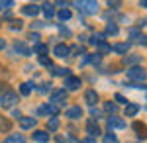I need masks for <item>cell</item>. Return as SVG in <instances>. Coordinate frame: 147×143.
Masks as SVG:
<instances>
[{
  "label": "cell",
  "instance_id": "44dd1931",
  "mask_svg": "<svg viewBox=\"0 0 147 143\" xmlns=\"http://www.w3.org/2000/svg\"><path fill=\"white\" fill-rule=\"evenodd\" d=\"M47 130H49V132L59 130V118H51V120L47 121Z\"/></svg>",
  "mask_w": 147,
  "mask_h": 143
},
{
  "label": "cell",
  "instance_id": "30bf717a",
  "mask_svg": "<svg viewBox=\"0 0 147 143\" xmlns=\"http://www.w3.org/2000/svg\"><path fill=\"white\" fill-rule=\"evenodd\" d=\"M35 123H37L35 118H24V116L20 118V127H22V130H32Z\"/></svg>",
  "mask_w": 147,
  "mask_h": 143
},
{
  "label": "cell",
  "instance_id": "8992f818",
  "mask_svg": "<svg viewBox=\"0 0 147 143\" xmlns=\"http://www.w3.org/2000/svg\"><path fill=\"white\" fill-rule=\"evenodd\" d=\"M65 118H69V120H79V118H82V110H80V106H73V108H69V110L65 112Z\"/></svg>",
  "mask_w": 147,
  "mask_h": 143
},
{
  "label": "cell",
  "instance_id": "bcb514c9",
  "mask_svg": "<svg viewBox=\"0 0 147 143\" xmlns=\"http://www.w3.org/2000/svg\"><path fill=\"white\" fill-rule=\"evenodd\" d=\"M139 26H141V28H143V26H147V18H145V20H141V22H139Z\"/></svg>",
  "mask_w": 147,
  "mask_h": 143
},
{
  "label": "cell",
  "instance_id": "2e32d148",
  "mask_svg": "<svg viewBox=\"0 0 147 143\" xmlns=\"http://www.w3.org/2000/svg\"><path fill=\"white\" fill-rule=\"evenodd\" d=\"M34 141H37V143H47V141H49V133H47V132H35L34 133Z\"/></svg>",
  "mask_w": 147,
  "mask_h": 143
},
{
  "label": "cell",
  "instance_id": "ffe728a7",
  "mask_svg": "<svg viewBox=\"0 0 147 143\" xmlns=\"http://www.w3.org/2000/svg\"><path fill=\"white\" fill-rule=\"evenodd\" d=\"M112 49L116 53H127V49H129V43H118V45H112Z\"/></svg>",
  "mask_w": 147,
  "mask_h": 143
},
{
  "label": "cell",
  "instance_id": "f1b7e54d",
  "mask_svg": "<svg viewBox=\"0 0 147 143\" xmlns=\"http://www.w3.org/2000/svg\"><path fill=\"white\" fill-rule=\"evenodd\" d=\"M69 18H71V10H69V8H63V10L59 12V20L65 22V20H69Z\"/></svg>",
  "mask_w": 147,
  "mask_h": 143
},
{
  "label": "cell",
  "instance_id": "74e56055",
  "mask_svg": "<svg viewBox=\"0 0 147 143\" xmlns=\"http://www.w3.org/2000/svg\"><path fill=\"white\" fill-rule=\"evenodd\" d=\"M39 63H41V65H45V67H53V65H51V61H49V59H47L45 55H41V57H39Z\"/></svg>",
  "mask_w": 147,
  "mask_h": 143
},
{
  "label": "cell",
  "instance_id": "603a6c76",
  "mask_svg": "<svg viewBox=\"0 0 147 143\" xmlns=\"http://www.w3.org/2000/svg\"><path fill=\"white\" fill-rule=\"evenodd\" d=\"M141 61V57L139 55H129V57H125L124 59V63H127V65H136V63H139Z\"/></svg>",
  "mask_w": 147,
  "mask_h": 143
},
{
  "label": "cell",
  "instance_id": "f6af8a7d",
  "mask_svg": "<svg viewBox=\"0 0 147 143\" xmlns=\"http://www.w3.org/2000/svg\"><path fill=\"white\" fill-rule=\"evenodd\" d=\"M139 6H141V8H147V0H141V2H139Z\"/></svg>",
  "mask_w": 147,
  "mask_h": 143
},
{
  "label": "cell",
  "instance_id": "7402d4cb",
  "mask_svg": "<svg viewBox=\"0 0 147 143\" xmlns=\"http://www.w3.org/2000/svg\"><path fill=\"white\" fill-rule=\"evenodd\" d=\"M98 47V55H102V53H108V51H112V47L106 43V41H100V43L96 45Z\"/></svg>",
  "mask_w": 147,
  "mask_h": 143
},
{
  "label": "cell",
  "instance_id": "5bb4252c",
  "mask_svg": "<svg viewBox=\"0 0 147 143\" xmlns=\"http://www.w3.org/2000/svg\"><path fill=\"white\" fill-rule=\"evenodd\" d=\"M2 143H26V139H24L22 133H12L10 137H6Z\"/></svg>",
  "mask_w": 147,
  "mask_h": 143
},
{
  "label": "cell",
  "instance_id": "484cf974",
  "mask_svg": "<svg viewBox=\"0 0 147 143\" xmlns=\"http://www.w3.org/2000/svg\"><path fill=\"white\" fill-rule=\"evenodd\" d=\"M106 33H108V35H116V33H118V26L110 22L108 26H106Z\"/></svg>",
  "mask_w": 147,
  "mask_h": 143
},
{
  "label": "cell",
  "instance_id": "4dcf8cb0",
  "mask_svg": "<svg viewBox=\"0 0 147 143\" xmlns=\"http://www.w3.org/2000/svg\"><path fill=\"white\" fill-rule=\"evenodd\" d=\"M129 37H131L134 41H139V39H141V35H139V30H137V28H131V30H129Z\"/></svg>",
  "mask_w": 147,
  "mask_h": 143
},
{
  "label": "cell",
  "instance_id": "7a4b0ae2",
  "mask_svg": "<svg viewBox=\"0 0 147 143\" xmlns=\"http://www.w3.org/2000/svg\"><path fill=\"white\" fill-rule=\"evenodd\" d=\"M67 102V90L65 88H57L51 92V98H49V104H53V106H61V104H65Z\"/></svg>",
  "mask_w": 147,
  "mask_h": 143
},
{
  "label": "cell",
  "instance_id": "f35d334b",
  "mask_svg": "<svg viewBox=\"0 0 147 143\" xmlns=\"http://www.w3.org/2000/svg\"><path fill=\"white\" fill-rule=\"evenodd\" d=\"M10 28H12V30H20V28H22V22H20V20H14Z\"/></svg>",
  "mask_w": 147,
  "mask_h": 143
},
{
  "label": "cell",
  "instance_id": "ac0fdd59",
  "mask_svg": "<svg viewBox=\"0 0 147 143\" xmlns=\"http://www.w3.org/2000/svg\"><path fill=\"white\" fill-rule=\"evenodd\" d=\"M12 130V121L6 120L4 116H0V132H10Z\"/></svg>",
  "mask_w": 147,
  "mask_h": 143
},
{
  "label": "cell",
  "instance_id": "3957f363",
  "mask_svg": "<svg viewBox=\"0 0 147 143\" xmlns=\"http://www.w3.org/2000/svg\"><path fill=\"white\" fill-rule=\"evenodd\" d=\"M16 102H18V94L12 92V90H6V92L0 96V106H2V108H12Z\"/></svg>",
  "mask_w": 147,
  "mask_h": 143
},
{
  "label": "cell",
  "instance_id": "4316f807",
  "mask_svg": "<svg viewBox=\"0 0 147 143\" xmlns=\"http://www.w3.org/2000/svg\"><path fill=\"white\" fill-rule=\"evenodd\" d=\"M84 63H100V55L96 53V55H88V57H84Z\"/></svg>",
  "mask_w": 147,
  "mask_h": 143
},
{
  "label": "cell",
  "instance_id": "60d3db41",
  "mask_svg": "<svg viewBox=\"0 0 147 143\" xmlns=\"http://www.w3.org/2000/svg\"><path fill=\"white\" fill-rule=\"evenodd\" d=\"M32 39H34L35 45H39V33H32Z\"/></svg>",
  "mask_w": 147,
  "mask_h": 143
},
{
  "label": "cell",
  "instance_id": "d4e9b609",
  "mask_svg": "<svg viewBox=\"0 0 147 143\" xmlns=\"http://www.w3.org/2000/svg\"><path fill=\"white\" fill-rule=\"evenodd\" d=\"M12 6H14V2H12V0H0V12L10 10Z\"/></svg>",
  "mask_w": 147,
  "mask_h": 143
},
{
  "label": "cell",
  "instance_id": "1f68e13d",
  "mask_svg": "<svg viewBox=\"0 0 147 143\" xmlns=\"http://www.w3.org/2000/svg\"><path fill=\"white\" fill-rule=\"evenodd\" d=\"M69 51L71 53H77V55H82L84 53V47L82 45H73V47H69Z\"/></svg>",
  "mask_w": 147,
  "mask_h": 143
},
{
  "label": "cell",
  "instance_id": "8fae6325",
  "mask_svg": "<svg viewBox=\"0 0 147 143\" xmlns=\"http://www.w3.org/2000/svg\"><path fill=\"white\" fill-rule=\"evenodd\" d=\"M22 12L26 16H37V14H39V6H37V4H26L22 8Z\"/></svg>",
  "mask_w": 147,
  "mask_h": 143
},
{
  "label": "cell",
  "instance_id": "ab89813d",
  "mask_svg": "<svg viewBox=\"0 0 147 143\" xmlns=\"http://www.w3.org/2000/svg\"><path fill=\"white\" fill-rule=\"evenodd\" d=\"M47 86H51V84H47V82H43V84H41V86L37 88V90H39V92H41V94H45L47 90H49V88H47Z\"/></svg>",
  "mask_w": 147,
  "mask_h": 143
},
{
  "label": "cell",
  "instance_id": "ba28073f",
  "mask_svg": "<svg viewBox=\"0 0 147 143\" xmlns=\"http://www.w3.org/2000/svg\"><path fill=\"white\" fill-rule=\"evenodd\" d=\"M86 133L90 135V139L94 137V135H98V133H100V127H98V123H96L94 120H88V121H86Z\"/></svg>",
  "mask_w": 147,
  "mask_h": 143
},
{
  "label": "cell",
  "instance_id": "e575fe53",
  "mask_svg": "<svg viewBox=\"0 0 147 143\" xmlns=\"http://www.w3.org/2000/svg\"><path fill=\"white\" fill-rule=\"evenodd\" d=\"M114 100H116V102H120V104H125V106H127V100H125V96H124V94H120V92L114 96Z\"/></svg>",
  "mask_w": 147,
  "mask_h": 143
},
{
  "label": "cell",
  "instance_id": "7dc6e473",
  "mask_svg": "<svg viewBox=\"0 0 147 143\" xmlns=\"http://www.w3.org/2000/svg\"><path fill=\"white\" fill-rule=\"evenodd\" d=\"M2 47H4V41H2V39H0V49H2Z\"/></svg>",
  "mask_w": 147,
  "mask_h": 143
},
{
  "label": "cell",
  "instance_id": "e0dca14e",
  "mask_svg": "<svg viewBox=\"0 0 147 143\" xmlns=\"http://www.w3.org/2000/svg\"><path fill=\"white\" fill-rule=\"evenodd\" d=\"M137 112H139V106H137V104H127V106H125V116H127V118H134Z\"/></svg>",
  "mask_w": 147,
  "mask_h": 143
},
{
  "label": "cell",
  "instance_id": "cb8c5ba5",
  "mask_svg": "<svg viewBox=\"0 0 147 143\" xmlns=\"http://www.w3.org/2000/svg\"><path fill=\"white\" fill-rule=\"evenodd\" d=\"M43 12H45L47 18H53V16H55V8H53V4H45V6H43Z\"/></svg>",
  "mask_w": 147,
  "mask_h": 143
},
{
  "label": "cell",
  "instance_id": "7bdbcfd3",
  "mask_svg": "<svg viewBox=\"0 0 147 143\" xmlns=\"http://www.w3.org/2000/svg\"><path fill=\"white\" fill-rule=\"evenodd\" d=\"M139 43H143V45H147V35H141V39H139Z\"/></svg>",
  "mask_w": 147,
  "mask_h": 143
},
{
  "label": "cell",
  "instance_id": "5b68a950",
  "mask_svg": "<svg viewBox=\"0 0 147 143\" xmlns=\"http://www.w3.org/2000/svg\"><path fill=\"white\" fill-rule=\"evenodd\" d=\"M79 86H80V78L79 77L69 75V77L65 78V88H67V90H77Z\"/></svg>",
  "mask_w": 147,
  "mask_h": 143
},
{
  "label": "cell",
  "instance_id": "4fadbf2b",
  "mask_svg": "<svg viewBox=\"0 0 147 143\" xmlns=\"http://www.w3.org/2000/svg\"><path fill=\"white\" fill-rule=\"evenodd\" d=\"M84 100H86L90 106H94V104L98 102V94H96V90H86V92H84Z\"/></svg>",
  "mask_w": 147,
  "mask_h": 143
},
{
  "label": "cell",
  "instance_id": "9c48e42d",
  "mask_svg": "<svg viewBox=\"0 0 147 143\" xmlns=\"http://www.w3.org/2000/svg\"><path fill=\"white\" fill-rule=\"evenodd\" d=\"M53 53H55L57 57H61V59H63V57H69V53H71V51H69V47L65 43H59V45H55Z\"/></svg>",
  "mask_w": 147,
  "mask_h": 143
},
{
  "label": "cell",
  "instance_id": "7c38bea8",
  "mask_svg": "<svg viewBox=\"0 0 147 143\" xmlns=\"http://www.w3.org/2000/svg\"><path fill=\"white\" fill-rule=\"evenodd\" d=\"M39 114H51V116L55 118L57 114H59V108L53 106V104H47V106H41V108H39Z\"/></svg>",
  "mask_w": 147,
  "mask_h": 143
},
{
  "label": "cell",
  "instance_id": "836d02e7",
  "mask_svg": "<svg viewBox=\"0 0 147 143\" xmlns=\"http://www.w3.org/2000/svg\"><path fill=\"white\" fill-rule=\"evenodd\" d=\"M100 41H104V37H102L100 33H94V35L90 37V43H92V45H98Z\"/></svg>",
  "mask_w": 147,
  "mask_h": 143
},
{
  "label": "cell",
  "instance_id": "277c9868",
  "mask_svg": "<svg viewBox=\"0 0 147 143\" xmlns=\"http://www.w3.org/2000/svg\"><path fill=\"white\" fill-rule=\"evenodd\" d=\"M79 6L82 8V12H86V14H96V12H98V2H92V0L79 2Z\"/></svg>",
  "mask_w": 147,
  "mask_h": 143
},
{
  "label": "cell",
  "instance_id": "83f0119b",
  "mask_svg": "<svg viewBox=\"0 0 147 143\" xmlns=\"http://www.w3.org/2000/svg\"><path fill=\"white\" fill-rule=\"evenodd\" d=\"M104 110L108 112V114H116L118 106H116V104H112V102H106V104H104Z\"/></svg>",
  "mask_w": 147,
  "mask_h": 143
},
{
  "label": "cell",
  "instance_id": "d590c367",
  "mask_svg": "<svg viewBox=\"0 0 147 143\" xmlns=\"http://www.w3.org/2000/svg\"><path fill=\"white\" fill-rule=\"evenodd\" d=\"M104 143H118V139H116V135L108 133V135H104Z\"/></svg>",
  "mask_w": 147,
  "mask_h": 143
},
{
  "label": "cell",
  "instance_id": "ee69618b",
  "mask_svg": "<svg viewBox=\"0 0 147 143\" xmlns=\"http://www.w3.org/2000/svg\"><path fill=\"white\" fill-rule=\"evenodd\" d=\"M80 143H96V141H94V139H90V137H88V139H82V141H80Z\"/></svg>",
  "mask_w": 147,
  "mask_h": 143
},
{
  "label": "cell",
  "instance_id": "b9f144b4",
  "mask_svg": "<svg viewBox=\"0 0 147 143\" xmlns=\"http://www.w3.org/2000/svg\"><path fill=\"white\" fill-rule=\"evenodd\" d=\"M108 6H110V8H118V6H120V2H108Z\"/></svg>",
  "mask_w": 147,
  "mask_h": 143
},
{
  "label": "cell",
  "instance_id": "8d00e7d4",
  "mask_svg": "<svg viewBox=\"0 0 147 143\" xmlns=\"http://www.w3.org/2000/svg\"><path fill=\"white\" fill-rule=\"evenodd\" d=\"M35 51L39 53V57H41V55H43V53H47V45L39 43V45H37V47H35Z\"/></svg>",
  "mask_w": 147,
  "mask_h": 143
},
{
  "label": "cell",
  "instance_id": "52a82bcc",
  "mask_svg": "<svg viewBox=\"0 0 147 143\" xmlns=\"http://www.w3.org/2000/svg\"><path fill=\"white\" fill-rule=\"evenodd\" d=\"M134 132L137 133V137L145 139L147 137V125L143 123V121H136V123H134Z\"/></svg>",
  "mask_w": 147,
  "mask_h": 143
},
{
  "label": "cell",
  "instance_id": "f546056e",
  "mask_svg": "<svg viewBox=\"0 0 147 143\" xmlns=\"http://www.w3.org/2000/svg\"><path fill=\"white\" fill-rule=\"evenodd\" d=\"M20 92H22L24 96H28V94L32 92V84H30V82H24L22 86H20Z\"/></svg>",
  "mask_w": 147,
  "mask_h": 143
},
{
  "label": "cell",
  "instance_id": "d6986e66",
  "mask_svg": "<svg viewBox=\"0 0 147 143\" xmlns=\"http://www.w3.org/2000/svg\"><path fill=\"white\" fill-rule=\"evenodd\" d=\"M51 69L55 77H69V69H63V67H51Z\"/></svg>",
  "mask_w": 147,
  "mask_h": 143
},
{
  "label": "cell",
  "instance_id": "9a60e30c",
  "mask_svg": "<svg viewBox=\"0 0 147 143\" xmlns=\"http://www.w3.org/2000/svg\"><path fill=\"white\" fill-rule=\"evenodd\" d=\"M108 127L114 130V127H125V121L120 120V118H108Z\"/></svg>",
  "mask_w": 147,
  "mask_h": 143
},
{
  "label": "cell",
  "instance_id": "d6a6232c",
  "mask_svg": "<svg viewBox=\"0 0 147 143\" xmlns=\"http://www.w3.org/2000/svg\"><path fill=\"white\" fill-rule=\"evenodd\" d=\"M16 51H20V53H24V55H30V49H28L24 43H16Z\"/></svg>",
  "mask_w": 147,
  "mask_h": 143
},
{
  "label": "cell",
  "instance_id": "6da1fadb",
  "mask_svg": "<svg viewBox=\"0 0 147 143\" xmlns=\"http://www.w3.org/2000/svg\"><path fill=\"white\" fill-rule=\"evenodd\" d=\"M127 78L129 80H134V84H143V80L147 78V73L141 69V67H131V69H127Z\"/></svg>",
  "mask_w": 147,
  "mask_h": 143
}]
</instances>
